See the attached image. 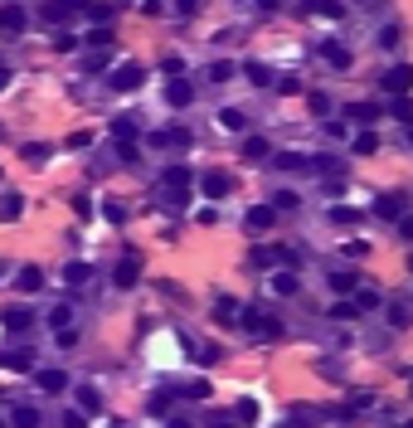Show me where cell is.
<instances>
[{
	"instance_id": "1",
	"label": "cell",
	"mask_w": 413,
	"mask_h": 428,
	"mask_svg": "<svg viewBox=\"0 0 413 428\" xmlns=\"http://www.w3.org/2000/svg\"><path fill=\"white\" fill-rule=\"evenodd\" d=\"M379 88H384L389 98H409V88H413V64H394V69H384V73H379Z\"/></svg>"
},
{
	"instance_id": "2",
	"label": "cell",
	"mask_w": 413,
	"mask_h": 428,
	"mask_svg": "<svg viewBox=\"0 0 413 428\" xmlns=\"http://www.w3.org/2000/svg\"><path fill=\"white\" fill-rule=\"evenodd\" d=\"M141 78H146V69H141V64H122V69H112V78H107V83H112L117 93H131V88H141Z\"/></svg>"
},
{
	"instance_id": "3",
	"label": "cell",
	"mask_w": 413,
	"mask_h": 428,
	"mask_svg": "<svg viewBox=\"0 0 413 428\" xmlns=\"http://www.w3.org/2000/svg\"><path fill=\"white\" fill-rule=\"evenodd\" d=\"M24 24H29L24 5H20V0H5V5H0V29H5V34H24Z\"/></svg>"
},
{
	"instance_id": "4",
	"label": "cell",
	"mask_w": 413,
	"mask_h": 428,
	"mask_svg": "<svg viewBox=\"0 0 413 428\" xmlns=\"http://www.w3.org/2000/svg\"><path fill=\"white\" fill-rule=\"evenodd\" d=\"M78 10H88V0H49V5H44L39 15H44L49 24H64V20H73Z\"/></svg>"
},
{
	"instance_id": "5",
	"label": "cell",
	"mask_w": 413,
	"mask_h": 428,
	"mask_svg": "<svg viewBox=\"0 0 413 428\" xmlns=\"http://www.w3.org/2000/svg\"><path fill=\"white\" fill-rule=\"evenodd\" d=\"M292 258H297V253H287V248H277V243H273V248L263 243V248H253V253H248V263H253V268H277V263H292Z\"/></svg>"
},
{
	"instance_id": "6",
	"label": "cell",
	"mask_w": 413,
	"mask_h": 428,
	"mask_svg": "<svg viewBox=\"0 0 413 428\" xmlns=\"http://www.w3.org/2000/svg\"><path fill=\"white\" fill-rule=\"evenodd\" d=\"M112 283H117V287H136V283H141V258L126 253V258L112 268Z\"/></svg>"
},
{
	"instance_id": "7",
	"label": "cell",
	"mask_w": 413,
	"mask_h": 428,
	"mask_svg": "<svg viewBox=\"0 0 413 428\" xmlns=\"http://www.w3.org/2000/svg\"><path fill=\"white\" fill-rule=\"evenodd\" d=\"M273 219H277L273 205H253V210L243 214V229H248V234H268V229H273Z\"/></svg>"
},
{
	"instance_id": "8",
	"label": "cell",
	"mask_w": 413,
	"mask_h": 428,
	"mask_svg": "<svg viewBox=\"0 0 413 428\" xmlns=\"http://www.w3.org/2000/svg\"><path fill=\"white\" fill-rule=\"evenodd\" d=\"M243 326H248L253 336H277V331H282L273 312H248V307H243Z\"/></svg>"
},
{
	"instance_id": "9",
	"label": "cell",
	"mask_w": 413,
	"mask_h": 428,
	"mask_svg": "<svg viewBox=\"0 0 413 428\" xmlns=\"http://www.w3.org/2000/svg\"><path fill=\"white\" fill-rule=\"evenodd\" d=\"M200 190H205L209 200H224V195L233 190V176H229V171H209L205 180H200Z\"/></svg>"
},
{
	"instance_id": "10",
	"label": "cell",
	"mask_w": 413,
	"mask_h": 428,
	"mask_svg": "<svg viewBox=\"0 0 413 428\" xmlns=\"http://www.w3.org/2000/svg\"><path fill=\"white\" fill-rule=\"evenodd\" d=\"M24 214V195L20 190H0V224H15Z\"/></svg>"
},
{
	"instance_id": "11",
	"label": "cell",
	"mask_w": 413,
	"mask_h": 428,
	"mask_svg": "<svg viewBox=\"0 0 413 428\" xmlns=\"http://www.w3.org/2000/svg\"><path fill=\"white\" fill-rule=\"evenodd\" d=\"M151 146L156 151H185L190 146V131H151Z\"/></svg>"
},
{
	"instance_id": "12",
	"label": "cell",
	"mask_w": 413,
	"mask_h": 428,
	"mask_svg": "<svg viewBox=\"0 0 413 428\" xmlns=\"http://www.w3.org/2000/svg\"><path fill=\"white\" fill-rule=\"evenodd\" d=\"M161 185H166V190H190V185H195V171H190V166H166Z\"/></svg>"
},
{
	"instance_id": "13",
	"label": "cell",
	"mask_w": 413,
	"mask_h": 428,
	"mask_svg": "<svg viewBox=\"0 0 413 428\" xmlns=\"http://www.w3.org/2000/svg\"><path fill=\"white\" fill-rule=\"evenodd\" d=\"M214 321H219V326H243V307L229 302V297H219V302H214Z\"/></svg>"
},
{
	"instance_id": "14",
	"label": "cell",
	"mask_w": 413,
	"mask_h": 428,
	"mask_svg": "<svg viewBox=\"0 0 413 428\" xmlns=\"http://www.w3.org/2000/svg\"><path fill=\"white\" fill-rule=\"evenodd\" d=\"M345 117H350L355 127H375V122H379L384 112H379L375 103H350V112H345Z\"/></svg>"
},
{
	"instance_id": "15",
	"label": "cell",
	"mask_w": 413,
	"mask_h": 428,
	"mask_svg": "<svg viewBox=\"0 0 413 428\" xmlns=\"http://www.w3.org/2000/svg\"><path fill=\"white\" fill-rule=\"evenodd\" d=\"M321 54H326V64H331V69H340V73L350 69V49H345V44H335V39H326V44H321Z\"/></svg>"
},
{
	"instance_id": "16",
	"label": "cell",
	"mask_w": 413,
	"mask_h": 428,
	"mask_svg": "<svg viewBox=\"0 0 413 428\" xmlns=\"http://www.w3.org/2000/svg\"><path fill=\"white\" fill-rule=\"evenodd\" d=\"M15 287H20V292H39V287H44V273H39L34 263H24L20 278H15Z\"/></svg>"
},
{
	"instance_id": "17",
	"label": "cell",
	"mask_w": 413,
	"mask_h": 428,
	"mask_svg": "<svg viewBox=\"0 0 413 428\" xmlns=\"http://www.w3.org/2000/svg\"><path fill=\"white\" fill-rule=\"evenodd\" d=\"M0 321H5V331H15V336H20V331H29V326H34V312H24V307H10Z\"/></svg>"
},
{
	"instance_id": "18",
	"label": "cell",
	"mask_w": 413,
	"mask_h": 428,
	"mask_svg": "<svg viewBox=\"0 0 413 428\" xmlns=\"http://www.w3.org/2000/svg\"><path fill=\"white\" fill-rule=\"evenodd\" d=\"M190 98H195V88H190L185 78H175V83L166 88V103H171V107H190Z\"/></svg>"
},
{
	"instance_id": "19",
	"label": "cell",
	"mask_w": 413,
	"mask_h": 428,
	"mask_svg": "<svg viewBox=\"0 0 413 428\" xmlns=\"http://www.w3.org/2000/svg\"><path fill=\"white\" fill-rule=\"evenodd\" d=\"M107 69H112V54L107 49H88L83 54V73H107Z\"/></svg>"
},
{
	"instance_id": "20",
	"label": "cell",
	"mask_w": 413,
	"mask_h": 428,
	"mask_svg": "<svg viewBox=\"0 0 413 428\" xmlns=\"http://www.w3.org/2000/svg\"><path fill=\"white\" fill-rule=\"evenodd\" d=\"M375 214H379V219H399V214H404V200H399V195H375Z\"/></svg>"
},
{
	"instance_id": "21",
	"label": "cell",
	"mask_w": 413,
	"mask_h": 428,
	"mask_svg": "<svg viewBox=\"0 0 413 428\" xmlns=\"http://www.w3.org/2000/svg\"><path fill=\"white\" fill-rule=\"evenodd\" d=\"M243 73H248V83H258V88H268V83L277 78V73H273L268 64H258V59H248V64H243Z\"/></svg>"
},
{
	"instance_id": "22",
	"label": "cell",
	"mask_w": 413,
	"mask_h": 428,
	"mask_svg": "<svg viewBox=\"0 0 413 428\" xmlns=\"http://www.w3.org/2000/svg\"><path fill=\"white\" fill-rule=\"evenodd\" d=\"M39 390L44 394H59V390H68V375L64 370H39Z\"/></svg>"
},
{
	"instance_id": "23",
	"label": "cell",
	"mask_w": 413,
	"mask_h": 428,
	"mask_svg": "<svg viewBox=\"0 0 413 428\" xmlns=\"http://www.w3.org/2000/svg\"><path fill=\"white\" fill-rule=\"evenodd\" d=\"M219 127H224V131H243V127H248V117H243L238 107H219Z\"/></svg>"
},
{
	"instance_id": "24",
	"label": "cell",
	"mask_w": 413,
	"mask_h": 428,
	"mask_svg": "<svg viewBox=\"0 0 413 428\" xmlns=\"http://www.w3.org/2000/svg\"><path fill=\"white\" fill-rule=\"evenodd\" d=\"M0 370H29V350H0Z\"/></svg>"
},
{
	"instance_id": "25",
	"label": "cell",
	"mask_w": 413,
	"mask_h": 428,
	"mask_svg": "<svg viewBox=\"0 0 413 428\" xmlns=\"http://www.w3.org/2000/svg\"><path fill=\"white\" fill-rule=\"evenodd\" d=\"M49 156H54V146H49V141H29V146H24V161H29V166H44Z\"/></svg>"
},
{
	"instance_id": "26",
	"label": "cell",
	"mask_w": 413,
	"mask_h": 428,
	"mask_svg": "<svg viewBox=\"0 0 413 428\" xmlns=\"http://www.w3.org/2000/svg\"><path fill=\"white\" fill-rule=\"evenodd\" d=\"M88 278H93V268H88V263H68V268H64V283H68V287H83Z\"/></svg>"
},
{
	"instance_id": "27",
	"label": "cell",
	"mask_w": 413,
	"mask_h": 428,
	"mask_svg": "<svg viewBox=\"0 0 413 428\" xmlns=\"http://www.w3.org/2000/svg\"><path fill=\"white\" fill-rule=\"evenodd\" d=\"M205 78L209 83H229V78H233V64H229V59H214V64L205 69Z\"/></svg>"
},
{
	"instance_id": "28",
	"label": "cell",
	"mask_w": 413,
	"mask_h": 428,
	"mask_svg": "<svg viewBox=\"0 0 413 428\" xmlns=\"http://www.w3.org/2000/svg\"><path fill=\"white\" fill-rule=\"evenodd\" d=\"M88 20H93V24H112V20H117V5H93V0H88Z\"/></svg>"
},
{
	"instance_id": "29",
	"label": "cell",
	"mask_w": 413,
	"mask_h": 428,
	"mask_svg": "<svg viewBox=\"0 0 413 428\" xmlns=\"http://www.w3.org/2000/svg\"><path fill=\"white\" fill-rule=\"evenodd\" d=\"M10 424H15V428H39V409H29V404H20V409L10 414Z\"/></svg>"
},
{
	"instance_id": "30",
	"label": "cell",
	"mask_w": 413,
	"mask_h": 428,
	"mask_svg": "<svg viewBox=\"0 0 413 428\" xmlns=\"http://www.w3.org/2000/svg\"><path fill=\"white\" fill-rule=\"evenodd\" d=\"M375 151H379V136H375V131L365 127V131L355 136V156H375Z\"/></svg>"
},
{
	"instance_id": "31",
	"label": "cell",
	"mask_w": 413,
	"mask_h": 428,
	"mask_svg": "<svg viewBox=\"0 0 413 428\" xmlns=\"http://www.w3.org/2000/svg\"><path fill=\"white\" fill-rule=\"evenodd\" d=\"M277 166H282V171H311V161L302 156V151H282V156H277Z\"/></svg>"
},
{
	"instance_id": "32",
	"label": "cell",
	"mask_w": 413,
	"mask_h": 428,
	"mask_svg": "<svg viewBox=\"0 0 413 428\" xmlns=\"http://www.w3.org/2000/svg\"><path fill=\"white\" fill-rule=\"evenodd\" d=\"M131 136H136V122L131 117H117L112 122V141H131Z\"/></svg>"
},
{
	"instance_id": "33",
	"label": "cell",
	"mask_w": 413,
	"mask_h": 428,
	"mask_svg": "<svg viewBox=\"0 0 413 428\" xmlns=\"http://www.w3.org/2000/svg\"><path fill=\"white\" fill-rule=\"evenodd\" d=\"M243 156H248V161H268V141H263V136H248V141H243Z\"/></svg>"
},
{
	"instance_id": "34",
	"label": "cell",
	"mask_w": 413,
	"mask_h": 428,
	"mask_svg": "<svg viewBox=\"0 0 413 428\" xmlns=\"http://www.w3.org/2000/svg\"><path fill=\"white\" fill-rule=\"evenodd\" d=\"M331 287L335 292H355L360 287V273H331Z\"/></svg>"
},
{
	"instance_id": "35",
	"label": "cell",
	"mask_w": 413,
	"mask_h": 428,
	"mask_svg": "<svg viewBox=\"0 0 413 428\" xmlns=\"http://www.w3.org/2000/svg\"><path fill=\"white\" fill-rule=\"evenodd\" d=\"M78 409H83V414H98V409H103V394H98V390H78Z\"/></svg>"
},
{
	"instance_id": "36",
	"label": "cell",
	"mask_w": 413,
	"mask_h": 428,
	"mask_svg": "<svg viewBox=\"0 0 413 428\" xmlns=\"http://www.w3.org/2000/svg\"><path fill=\"white\" fill-rule=\"evenodd\" d=\"M331 317H335V321H355V317H360V307H355V297H345V302H335V307H331Z\"/></svg>"
},
{
	"instance_id": "37",
	"label": "cell",
	"mask_w": 413,
	"mask_h": 428,
	"mask_svg": "<svg viewBox=\"0 0 413 428\" xmlns=\"http://www.w3.org/2000/svg\"><path fill=\"white\" fill-rule=\"evenodd\" d=\"M297 287H302V283H297L292 273H277V278H273V292H282V297H292Z\"/></svg>"
},
{
	"instance_id": "38",
	"label": "cell",
	"mask_w": 413,
	"mask_h": 428,
	"mask_svg": "<svg viewBox=\"0 0 413 428\" xmlns=\"http://www.w3.org/2000/svg\"><path fill=\"white\" fill-rule=\"evenodd\" d=\"M355 307H360V312H375V307H379V292H370V287H355Z\"/></svg>"
},
{
	"instance_id": "39",
	"label": "cell",
	"mask_w": 413,
	"mask_h": 428,
	"mask_svg": "<svg viewBox=\"0 0 413 428\" xmlns=\"http://www.w3.org/2000/svg\"><path fill=\"white\" fill-rule=\"evenodd\" d=\"M180 394H185V399H209V380H190V385H180Z\"/></svg>"
},
{
	"instance_id": "40",
	"label": "cell",
	"mask_w": 413,
	"mask_h": 428,
	"mask_svg": "<svg viewBox=\"0 0 413 428\" xmlns=\"http://www.w3.org/2000/svg\"><path fill=\"white\" fill-rule=\"evenodd\" d=\"M49 326H54V331L73 326V312H68V307H54V312H49Z\"/></svg>"
},
{
	"instance_id": "41",
	"label": "cell",
	"mask_w": 413,
	"mask_h": 428,
	"mask_svg": "<svg viewBox=\"0 0 413 428\" xmlns=\"http://www.w3.org/2000/svg\"><path fill=\"white\" fill-rule=\"evenodd\" d=\"M355 219H360V214L350 210V205H335V210H331V224H355Z\"/></svg>"
},
{
	"instance_id": "42",
	"label": "cell",
	"mask_w": 413,
	"mask_h": 428,
	"mask_svg": "<svg viewBox=\"0 0 413 428\" xmlns=\"http://www.w3.org/2000/svg\"><path fill=\"white\" fill-rule=\"evenodd\" d=\"M311 10H316V15H326V20H335V15H340V5H335V0H311Z\"/></svg>"
},
{
	"instance_id": "43",
	"label": "cell",
	"mask_w": 413,
	"mask_h": 428,
	"mask_svg": "<svg viewBox=\"0 0 413 428\" xmlns=\"http://www.w3.org/2000/svg\"><path fill=\"white\" fill-rule=\"evenodd\" d=\"M64 428H88V414H83V409H68V414H64Z\"/></svg>"
},
{
	"instance_id": "44",
	"label": "cell",
	"mask_w": 413,
	"mask_h": 428,
	"mask_svg": "<svg viewBox=\"0 0 413 428\" xmlns=\"http://www.w3.org/2000/svg\"><path fill=\"white\" fill-rule=\"evenodd\" d=\"M389 317H394V326H409V321H413V312L404 307V302H394V307H389Z\"/></svg>"
},
{
	"instance_id": "45",
	"label": "cell",
	"mask_w": 413,
	"mask_h": 428,
	"mask_svg": "<svg viewBox=\"0 0 413 428\" xmlns=\"http://www.w3.org/2000/svg\"><path fill=\"white\" fill-rule=\"evenodd\" d=\"M379 44L394 49V44H399V24H384V29H379Z\"/></svg>"
},
{
	"instance_id": "46",
	"label": "cell",
	"mask_w": 413,
	"mask_h": 428,
	"mask_svg": "<svg viewBox=\"0 0 413 428\" xmlns=\"http://www.w3.org/2000/svg\"><path fill=\"white\" fill-rule=\"evenodd\" d=\"M146 409H151V414H166V409H171V394H151Z\"/></svg>"
},
{
	"instance_id": "47",
	"label": "cell",
	"mask_w": 413,
	"mask_h": 428,
	"mask_svg": "<svg viewBox=\"0 0 413 428\" xmlns=\"http://www.w3.org/2000/svg\"><path fill=\"white\" fill-rule=\"evenodd\" d=\"M238 419H243V424H258V404L243 399V404H238Z\"/></svg>"
},
{
	"instance_id": "48",
	"label": "cell",
	"mask_w": 413,
	"mask_h": 428,
	"mask_svg": "<svg viewBox=\"0 0 413 428\" xmlns=\"http://www.w3.org/2000/svg\"><path fill=\"white\" fill-rule=\"evenodd\" d=\"M73 214L88 219V214H93V200H88V195H73Z\"/></svg>"
},
{
	"instance_id": "49",
	"label": "cell",
	"mask_w": 413,
	"mask_h": 428,
	"mask_svg": "<svg viewBox=\"0 0 413 428\" xmlns=\"http://www.w3.org/2000/svg\"><path fill=\"white\" fill-rule=\"evenodd\" d=\"M103 214H107V219H112V224H122V219H126V210H122L117 200H107V205H103Z\"/></svg>"
},
{
	"instance_id": "50",
	"label": "cell",
	"mask_w": 413,
	"mask_h": 428,
	"mask_svg": "<svg viewBox=\"0 0 413 428\" xmlns=\"http://www.w3.org/2000/svg\"><path fill=\"white\" fill-rule=\"evenodd\" d=\"M68 146H73V151H88V146H93V136H88V131H73V136H68Z\"/></svg>"
},
{
	"instance_id": "51",
	"label": "cell",
	"mask_w": 413,
	"mask_h": 428,
	"mask_svg": "<svg viewBox=\"0 0 413 428\" xmlns=\"http://www.w3.org/2000/svg\"><path fill=\"white\" fill-rule=\"evenodd\" d=\"M311 112H331V98L326 93H311Z\"/></svg>"
},
{
	"instance_id": "52",
	"label": "cell",
	"mask_w": 413,
	"mask_h": 428,
	"mask_svg": "<svg viewBox=\"0 0 413 428\" xmlns=\"http://www.w3.org/2000/svg\"><path fill=\"white\" fill-rule=\"evenodd\" d=\"M394 117H399V122H413V112H409V103H404V98H394Z\"/></svg>"
},
{
	"instance_id": "53",
	"label": "cell",
	"mask_w": 413,
	"mask_h": 428,
	"mask_svg": "<svg viewBox=\"0 0 413 428\" xmlns=\"http://www.w3.org/2000/svg\"><path fill=\"white\" fill-rule=\"evenodd\" d=\"M175 10H180V15H195V10H200V0H175Z\"/></svg>"
},
{
	"instance_id": "54",
	"label": "cell",
	"mask_w": 413,
	"mask_h": 428,
	"mask_svg": "<svg viewBox=\"0 0 413 428\" xmlns=\"http://www.w3.org/2000/svg\"><path fill=\"white\" fill-rule=\"evenodd\" d=\"M399 234H404V238L413 243V219H404V224H399Z\"/></svg>"
},
{
	"instance_id": "55",
	"label": "cell",
	"mask_w": 413,
	"mask_h": 428,
	"mask_svg": "<svg viewBox=\"0 0 413 428\" xmlns=\"http://www.w3.org/2000/svg\"><path fill=\"white\" fill-rule=\"evenodd\" d=\"M5 88H10V69L0 64V93H5Z\"/></svg>"
},
{
	"instance_id": "56",
	"label": "cell",
	"mask_w": 413,
	"mask_h": 428,
	"mask_svg": "<svg viewBox=\"0 0 413 428\" xmlns=\"http://www.w3.org/2000/svg\"><path fill=\"white\" fill-rule=\"evenodd\" d=\"M273 5H277V0H258V10H273Z\"/></svg>"
},
{
	"instance_id": "57",
	"label": "cell",
	"mask_w": 413,
	"mask_h": 428,
	"mask_svg": "<svg viewBox=\"0 0 413 428\" xmlns=\"http://www.w3.org/2000/svg\"><path fill=\"white\" fill-rule=\"evenodd\" d=\"M171 428H190V424H180V419H175V424H171Z\"/></svg>"
},
{
	"instance_id": "58",
	"label": "cell",
	"mask_w": 413,
	"mask_h": 428,
	"mask_svg": "<svg viewBox=\"0 0 413 428\" xmlns=\"http://www.w3.org/2000/svg\"><path fill=\"white\" fill-rule=\"evenodd\" d=\"M360 5H375V0H360Z\"/></svg>"
},
{
	"instance_id": "59",
	"label": "cell",
	"mask_w": 413,
	"mask_h": 428,
	"mask_svg": "<svg viewBox=\"0 0 413 428\" xmlns=\"http://www.w3.org/2000/svg\"><path fill=\"white\" fill-rule=\"evenodd\" d=\"M117 428H131V424H117Z\"/></svg>"
},
{
	"instance_id": "60",
	"label": "cell",
	"mask_w": 413,
	"mask_h": 428,
	"mask_svg": "<svg viewBox=\"0 0 413 428\" xmlns=\"http://www.w3.org/2000/svg\"><path fill=\"white\" fill-rule=\"evenodd\" d=\"M214 428H224V424H214Z\"/></svg>"
},
{
	"instance_id": "61",
	"label": "cell",
	"mask_w": 413,
	"mask_h": 428,
	"mask_svg": "<svg viewBox=\"0 0 413 428\" xmlns=\"http://www.w3.org/2000/svg\"><path fill=\"white\" fill-rule=\"evenodd\" d=\"M0 428H5V424H0Z\"/></svg>"
},
{
	"instance_id": "62",
	"label": "cell",
	"mask_w": 413,
	"mask_h": 428,
	"mask_svg": "<svg viewBox=\"0 0 413 428\" xmlns=\"http://www.w3.org/2000/svg\"><path fill=\"white\" fill-rule=\"evenodd\" d=\"M292 428H297V424H292Z\"/></svg>"
},
{
	"instance_id": "63",
	"label": "cell",
	"mask_w": 413,
	"mask_h": 428,
	"mask_svg": "<svg viewBox=\"0 0 413 428\" xmlns=\"http://www.w3.org/2000/svg\"><path fill=\"white\" fill-rule=\"evenodd\" d=\"M409 428H413V424H409Z\"/></svg>"
}]
</instances>
